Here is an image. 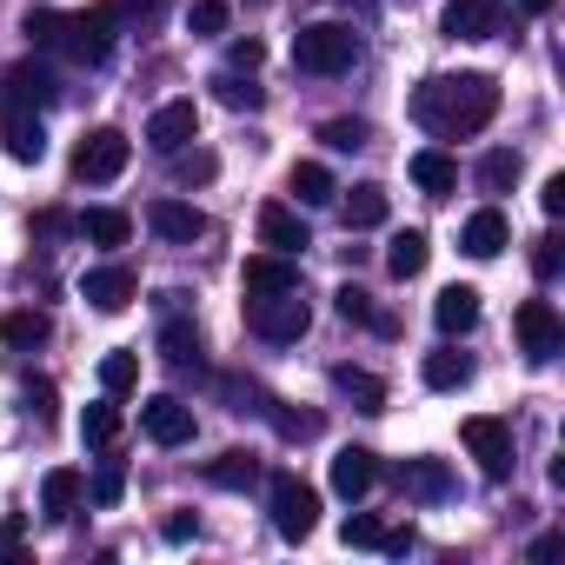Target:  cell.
Wrapping results in <instances>:
<instances>
[{"label": "cell", "mask_w": 565, "mask_h": 565, "mask_svg": "<svg viewBox=\"0 0 565 565\" xmlns=\"http://www.w3.org/2000/svg\"><path fill=\"white\" fill-rule=\"evenodd\" d=\"M373 486H380V459H373L366 446L333 452V492H340V499H366Z\"/></svg>", "instance_id": "obj_16"}, {"label": "cell", "mask_w": 565, "mask_h": 565, "mask_svg": "<svg viewBox=\"0 0 565 565\" xmlns=\"http://www.w3.org/2000/svg\"><path fill=\"white\" fill-rule=\"evenodd\" d=\"M380 552H393V558H406V552H413V525H399V532H386V539H380Z\"/></svg>", "instance_id": "obj_52"}, {"label": "cell", "mask_w": 565, "mask_h": 565, "mask_svg": "<svg viewBox=\"0 0 565 565\" xmlns=\"http://www.w3.org/2000/svg\"><path fill=\"white\" fill-rule=\"evenodd\" d=\"M0 147L21 167H41L47 160V127H41V107H0Z\"/></svg>", "instance_id": "obj_7"}, {"label": "cell", "mask_w": 565, "mask_h": 565, "mask_svg": "<svg viewBox=\"0 0 565 565\" xmlns=\"http://www.w3.org/2000/svg\"><path fill=\"white\" fill-rule=\"evenodd\" d=\"M140 433H147L153 446H186V439H193V406L173 399V393H153V399L140 406Z\"/></svg>", "instance_id": "obj_11"}, {"label": "cell", "mask_w": 565, "mask_h": 565, "mask_svg": "<svg viewBox=\"0 0 565 565\" xmlns=\"http://www.w3.org/2000/svg\"><path fill=\"white\" fill-rule=\"evenodd\" d=\"M558 266H565V239H558V233H539V239H532V273H539V279H558Z\"/></svg>", "instance_id": "obj_42"}, {"label": "cell", "mask_w": 565, "mask_h": 565, "mask_svg": "<svg viewBox=\"0 0 565 565\" xmlns=\"http://www.w3.org/2000/svg\"><path fill=\"white\" fill-rule=\"evenodd\" d=\"M239 287H246V300L294 294V287H300V266H294V253H253V259L239 266Z\"/></svg>", "instance_id": "obj_10"}, {"label": "cell", "mask_w": 565, "mask_h": 565, "mask_svg": "<svg viewBox=\"0 0 565 565\" xmlns=\"http://www.w3.org/2000/svg\"><path fill=\"white\" fill-rule=\"evenodd\" d=\"M294 193H300V206H327L340 186H333V173H327L320 160H300V167H294Z\"/></svg>", "instance_id": "obj_33"}, {"label": "cell", "mask_w": 565, "mask_h": 565, "mask_svg": "<svg viewBox=\"0 0 565 565\" xmlns=\"http://www.w3.org/2000/svg\"><path fill=\"white\" fill-rule=\"evenodd\" d=\"M413 186H419V193H433V200H446V193L459 186L452 153H446V147H419V153H413Z\"/></svg>", "instance_id": "obj_20"}, {"label": "cell", "mask_w": 565, "mask_h": 565, "mask_svg": "<svg viewBox=\"0 0 565 565\" xmlns=\"http://www.w3.org/2000/svg\"><path fill=\"white\" fill-rule=\"evenodd\" d=\"M413 114H419L439 140H466V134L492 127V114H499V81H492V74H439V81L419 87Z\"/></svg>", "instance_id": "obj_1"}, {"label": "cell", "mask_w": 565, "mask_h": 565, "mask_svg": "<svg viewBox=\"0 0 565 565\" xmlns=\"http://www.w3.org/2000/svg\"><path fill=\"white\" fill-rule=\"evenodd\" d=\"M0 340L21 347V353H34V347L54 340V320H47V313H8V320H0Z\"/></svg>", "instance_id": "obj_30"}, {"label": "cell", "mask_w": 565, "mask_h": 565, "mask_svg": "<svg viewBox=\"0 0 565 565\" xmlns=\"http://www.w3.org/2000/svg\"><path fill=\"white\" fill-rule=\"evenodd\" d=\"M21 34H28L34 47H61V41H67V14H61V8H28Z\"/></svg>", "instance_id": "obj_35"}, {"label": "cell", "mask_w": 565, "mask_h": 565, "mask_svg": "<svg viewBox=\"0 0 565 565\" xmlns=\"http://www.w3.org/2000/svg\"><path fill=\"white\" fill-rule=\"evenodd\" d=\"M259 61H266V47H259V41H233V74H253Z\"/></svg>", "instance_id": "obj_49"}, {"label": "cell", "mask_w": 565, "mask_h": 565, "mask_svg": "<svg viewBox=\"0 0 565 565\" xmlns=\"http://www.w3.org/2000/svg\"><path fill=\"white\" fill-rule=\"evenodd\" d=\"M61 87H54V74L41 67V61H14L8 67V81H0V107H47Z\"/></svg>", "instance_id": "obj_14"}, {"label": "cell", "mask_w": 565, "mask_h": 565, "mask_svg": "<svg viewBox=\"0 0 565 565\" xmlns=\"http://www.w3.org/2000/svg\"><path fill=\"white\" fill-rule=\"evenodd\" d=\"M206 486H220V492H253V486H259V459L233 446V452L206 459Z\"/></svg>", "instance_id": "obj_24"}, {"label": "cell", "mask_w": 565, "mask_h": 565, "mask_svg": "<svg viewBox=\"0 0 565 565\" xmlns=\"http://www.w3.org/2000/svg\"><path fill=\"white\" fill-rule=\"evenodd\" d=\"M160 360H167V366H200V333H193L186 320H167V327H160Z\"/></svg>", "instance_id": "obj_31"}, {"label": "cell", "mask_w": 565, "mask_h": 565, "mask_svg": "<svg viewBox=\"0 0 565 565\" xmlns=\"http://www.w3.org/2000/svg\"><path fill=\"white\" fill-rule=\"evenodd\" d=\"M167 160H173V180H180V186H206V180L220 173V160H213V153H200V147H193V153L180 147V153H167Z\"/></svg>", "instance_id": "obj_37"}, {"label": "cell", "mask_w": 565, "mask_h": 565, "mask_svg": "<svg viewBox=\"0 0 565 565\" xmlns=\"http://www.w3.org/2000/svg\"><path fill=\"white\" fill-rule=\"evenodd\" d=\"M519 347H525V360H532V366L558 360L565 327H558V307H552V300H525V307H519Z\"/></svg>", "instance_id": "obj_8"}, {"label": "cell", "mask_w": 565, "mask_h": 565, "mask_svg": "<svg viewBox=\"0 0 565 565\" xmlns=\"http://www.w3.org/2000/svg\"><path fill=\"white\" fill-rule=\"evenodd\" d=\"M426 253H433V239H426L419 226H406V233H393V246H386V273H393V279H419V273H426Z\"/></svg>", "instance_id": "obj_25"}, {"label": "cell", "mask_w": 565, "mask_h": 565, "mask_svg": "<svg viewBox=\"0 0 565 565\" xmlns=\"http://www.w3.org/2000/svg\"><path fill=\"white\" fill-rule=\"evenodd\" d=\"M558 552H565V532H539L532 539V565H552Z\"/></svg>", "instance_id": "obj_50"}, {"label": "cell", "mask_w": 565, "mask_h": 565, "mask_svg": "<svg viewBox=\"0 0 565 565\" xmlns=\"http://www.w3.org/2000/svg\"><path fill=\"white\" fill-rule=\"evenodd\" d=\"M340 213H347V233H366V226H386V213H393V200H386V186H353L347 200H340Z\"/></svg>", "instance_id": "obj_23"}, {"label": "cell", "mask_w": 565, "mask_h": 565, "mask_svg": "<svg viewBox=\"0 0 565 565\" xmlns=\"http://www.w3.org/2000/svg\"><path fill=\"white\" fill-rule=\"evenodd\" d=\"M120 492H127V466L107 459V466L94 472V499H100V505H120Z\"/></svg>", "instance_id": "obj_44"}, {"label": "cell", "mask_w": 565, "mask_h": 565, "mask_svg": "<svg viewBox=\"0 0 565 565\" xmlns=\"http://www.w3.org/2000/svg\"><path fill=\"white\" fill-rule=\"evenodd\" d=\"M519 8H525V14H552V8H558V0H519Z\"/></svg>", "instance_id": "obj_54"}, {"label": "cell", "mask_w": 565, "mask_h": 565, "mask_svg": "<svg viewBox=\"0 0 565 565\" xmlns=\"http://www.w3.org/2000/svg\"><path fill=\"white\" fill-rule=\"evenodd\" d=\"M186 140H200V107H193V100H167V107H153V120H147V147L180 153Z\"/></svg>", "instance_id": "obj_12"}, {"label": "cell", "mask_w": 565, "mask_h": 565, "mask_svg": "<svg viewBox=\"0 0 565 565\" xmlns=\"http://www.w3.org/2000/svg\"><path fill=\"white\" fill-rule=\"evenodd\" d=\"M81 294H87L94 313H127V300H134V273H127V266H94Z\"/></svg>", "instance_id": "obj_17"}, {"label": "cell", "mask_w": 565, "mask_h": 565, "mask_svg": "<svg viewBox=\"0 0 565 565\" xmlns=\"http://www.w3.org/2000/svg\"><path fill=\"white\" fill-rule=\"evenodd\" d=\"M259 239H266L273 253H307V246H313L307 220H300L287 200H266V206H259Z\"/></svg>", "instance_id": "obj_15"}, {"label": "cell", "mask_w": 565, "mask_h": 565, "mask_svg": "<svg viewBox=\"0 0 565 565\" xmlns=\"http://www.w3.org/2000/svg\"><path fill=\"white\" fill-rule=\"evenodd\" d=\"M160 532H167L173 545H186V539H200V519H193V512H167V519H160Z\"/></svg>", "instance_id": "obj_47"}, {"label": "cell", "mask_w": 565, "mask_h": 565, "mask_svg": "<svg viewBox=\"0 0 565 565\" xmlns=\"http://www.w3.org/2000/svg\"><path fill=\"white\" fill-rule=\"evenodd\" d=\"M539 206H545L552 220L565 213V173H552V180H545V193H539Z\"/></svg>", "instance_id": "obj_51"}, {"label": "cell", "mask_w": 565, "mask_h": 565, "mask_svg": "<svg viewBox=\"0 0 565 565\" xmlns=\"http://www.w3.org/2000/svg\"><path fill=\"white\" fill-rule=\"evenodd\" d=\"M81 233H87L94 246H127V239H134V220H127L120 206H87V213H81Z\"/></svg>", "instance_id": "obj_28"}, {"label": "cell", "mask_w": 565, "mask_h": 565, "mask_svg": "<svg viewBox=\"0 0 565 565\" xmlns=\"http://www.w3.org/2000/svg\"><path fill=\"white\" fill-rule=\"evenodd\" d=\"M81 499H87V479H81L74 466H54V472L41 479V512H47V519H74Z\"/></svg>", "instance_id": "obj_22"}, {"label": "cell", "mask_w": 565, "mask_h": 565, "mask_svg": "<svg viewBox=\"0 0 565 565\" xmlns=\"http://www.w3.org/2000/svg\"><path fill=\"white\" fill-rule=\"evenodd\" d=\"M213 94H220L233 114H253V107H266V94H259L246 74H220V81H213Z\"/></svg>", "instance_id": "obj_36"}, {"label": "cell", "mask_w": 565, "mask_h": 565, "mask_svg": "<svg viewBox=\"0 0 565 565\" xmlns=\"http://www.w3.org/2000/svg\"><path fill=\"white\" fill-rule=\"evenodd\" d=\"M512 180H519V153H505V147H492V153L479 160V186H486V193H505Z\"/></svg>", "instance_id": "obj_38"}, {"label": "cell", "mask_w": 565, "mask_h": 565, "mask_svg": "<svg viewBox=\"0 0 565 565\" xmlns=\"http://www.w3.org/2000/svg\"><path fill=\"white\" fill-rule=\"evenodd\" d=\"M147 226H153L167 246H193V239L206 233V213H200L193 200H173V193H167V200H153V206H147Z\"/></svg>", "instance_id": "obj_13"}, {"label": "cell", "mask_w": 565, "mask_h": 565, "mask_svg": "<svg viewBox=\"0 0 565 565\" xmlns=\"http://www.w3.org/2000/svg\"><path fill=\"white\" fill-rule=\"evenodd\" d=\"M320 140H327L333 153H360V147L373 140V127H366V120H327V127H320Z\"/></svg>", "instance_id": "obj_39"}, {"label": "cell", "mask_w": 565, "mask_h": 565, "mask_svg": "<svg viewBox=\"0 0 565 565\" xmlns=\"http://www.w3.org/2000/svg\"><path fill=\"white\" fill-rule=\"evenodd\" d=\"M333 386L360 406V413H386V380L366 373V366H333Z\"/></svg>", "instance_id": "obj_26"}, {"label": "cell", "mask_w": 565, "mask_h": 565, "mask_svg": "<svg viewBox=\"0 0 565 565\" xmlns=\"http://www.w3.org/2000/svg\"><path fill=\"white\" fill-rule=\"evenodd\" d=\"M266 505H273L279 539H294V545L320 525V492H313L300 472H273V479H266Z\"/></svg>", "instance_id": "obj_3"}, {"label": "cell", "mask_w": 565, "mask_h": 565, "mask_svg": "<svg viewBox=\"0 0 565 565\" xmlns=\"http://www.w3.org/2000/svg\"><path fill=\"white\" fill-rule=\"evenodd\" d=\"M466 380H472V353H452V347L446 353H426V386L433 393H459Z\"/></svg>", "instance_id": "obj_29"}, {"label": "cell", "mask_w": 565, "mask_h": 565, "mask_svg": "<svg viewBox=\"0 0 565 565\" xmlns=\"http://www.w3.org/2000/svg\"><path fill=\"white\" fill-rule=\"evenodd\" d=\"M505 239H512V226H505V213H499V206H479V213L466 220V233H459V246H466L472 259H499V253H505Z\"/></svg>", "instance_id": "obj_19"}, {"label": "cell", "mask_w": 565, "mask_h": 565, "mask_svg": "<svg viewBox=\"0 0 565 565\" xmlns=\"http://www.w3.org/2000/svg\"><path fill=\"white\" fill-rule=\"evenodd\" d=\"M340 539H347V545H380V539H386V525H380L373 512H353V519L340 525Z\"/></svg>", "instance_id": "obj_45"}, {"label": "cell", "mask_w": 565, "mask_h": 565, "mask_svg": "<svg viewBox=\"0 0 565 565\" xmlns=\"http://www.w3.org/2000/svg\"><path fill=\"white\" fill-rule=\"evenodd\" d=\"M259 413L273 419V433H279V439H313V433H320V413H294L287 399H266Z\"/></svg>", "instance_id": "obj_32"}, {"label": "cell", "mask_w": 565, "mask_h": 565, "mask_svg": "<svg viewBox=\"0 0 565 565\" xmlns=\"http://www.w3.org/2000/svg\"><path fill=\"white\" fill-rule=\"evenodd\" d=\"M81 439H87V446H114V439H120V406H114V393L87 406V419H81Z\"/></svg>", "instance_id": "obj_34"}, {"label": "cell", "mask_w": 565, "mask_h": 565, "mask_svg": "<svg viewBox=\"0 0 565 565\" xmlns=\"http://www.w3.org/2000/svg\"><path fill=\"white\" fill-rule=\"evenodd\" d=\"M160 8H167V0H107V14H114V21H153Z\"/></svg>", "instance_id": "obj_46"}, {"label": "cell", "mask_w": 565, "mask_h": 565, "mask_svg": "<svg viewBox=\"0 0 565 565\" xmlns=\"http://www.w3.org/2000/svg\"><path fill=\"white\" fill-rule=\"evenodd\" d=\"M246 320H253V333H259V340H273V347H294V340L313 327V313H307L300 287H294V294H273V300H246Z\"/></svg>", "instance_id": "obj_4"}, {"label": "cell", "mask_w": 565, "mask_h": 565, "mask_svg": "<svg viewBox=\"0 0 565 565\" xmlns=\"http://www.w3.org/2000/svg\"><path fill=\"white\" fill-rule=\"evenodd\" d=\"M459 439H466V452L479 459V472H486V479H512V426H505V419L472 413V419L459 426Z\"/></svg>", "instance_id": "obj_6"}, {"label": "cell", "mask_w": 565, "mask_h": 565, "mask_svg": "<svg viewBox=\"0 0 565 565\" xmlns=\"http://www.w3.org/2000/svg\"><path fill=\"white\" fill-rule=\"evenodd\" d=\"M433 320H439V333H446V340L472 333V327H479V294H472V287H446V294L433 300Z\"/></svg>", "instance_id": "obj_21"}, {"label": "cell", "mask_w": 565, "mask_h": 565, "mask_svg": "<svg viewBox=\"0 0 565 565\" xmlns=\"http://www.w3.org/2000/svg\"><path fill=\"white\" fill-rule=\"evenodd\" d=\"M333 307H340V320H353V327H380V307H373V294H366V287H340V294H333Z\"/></svg>", "instance_id": "obj_40"}, {"label": "cell", "mask_w": 565, "mask_h": 565, "mask_svg": "<svg viewBox=\"0 0 565 565\" xmlns=\"http://www.w3.org/2000/svg\"><path fill=\"white\" fill-rule=\"evenodd\" d=\"M399 486H406L413 499H446V492H452V472H446V459H406V466H399Z\"/></svg>", "instance_id": "obj_27"}, {"label": "cell", "mask_w": 565, "mask_h": 565, "mask_svg": "<svg viewBox=\"0 0 565 565\" xmlns=\"http://www.w3.org/2000/svg\"><path fill=\"white\" fill-rule=\"evenodd\" d=\"M127 153H134V140H127L120 127H94V134L74 147V180H87V186H100V180H120Z\"/></svg>", "instance_id": "obj_5"}, {"label": "cell", "mask_w": 565, "mask_h": 565, "mask_svg": "<svg viewBox=\"0 0 565 565\" xmlns=\"http://www.w3.org/2000/svg\"><path fill=\"white\" fill-rule=\"evenodd\" d=\"M81 67H100L114 54V14L107 8H87V14H67V41H61Z\"/></svg>", "instance_id": "obj_9"}, {"label": "cell", "mask_w": 565, "mask_h": 565, "mask_svg": "<svg viewBox=\"0 0 565 565\" xmlns=\"http://www.w3.org/2000/svg\"><path fill=\"white\" fill-rule=\"evenodd\" d=\"M226 21H233V8H226V0H193V14H186V28H193L200 41L226 34Z\"/></svg>", "instance_id": "obj_41"}, {"label": "cell", "mask_w": 565, "mask_h": 565, "mask_svg": "<svg viewBox=\"0 0 565 565\" xmlns=\"http://www.w3.org/2000/svg\"><path fill=\"white\" fill-rule=\"evenodd\" d=\"M28 413H34L41 426L54 419V386H47V380H34V386H28Z\"/></svg>", "instance_id": "obj_48"}, {"label": "cell", "mask_w": 565, "mask_h": 565, "mask_svg": "<svg viewBox=\"0 0 565 565\" xmlns=\"http://www.w3.org/2000/svg\"><path fill=\"white\" fill-rule=\"evenodd\" d=\"M492 21H499L492 0H446V14H439L446 41H486V34H492Z\"/></svg>", "instance_id": "obj_18"}, {"label": "cell", "mask_w": 565, "mask_h": 565, "mask_svg": "<svg viewBox=\"0 0 565 565\" xmlns=\"http://www.w3.org/2000/svg\"><path fill=\"white\" fill-rule=\"evenodd\" d=\"M21 539H28V519H21V512H14V519H0V545H8V552H14Z\"/></svg>", "instance_id": "obj_53"}, {"label": "cell", "mask_w": 565, "mask_h": 565, "mask_svg": "<svg viewBox=\"0 0 565 565\" xmlns=\"http://www.w3.org/2000/svg\"><path fill=\"white\" fill-rule=\"evenodd\" d=\"M134 380H140V360H134V353H107V360H100V386H107V393H127Z\"/></svg>", "instance_id": "obj_43"}, {"label": "cell", "mask_w": 565, "mask_h": 565, "mask_svg": "<svg viewBox=\"0 0 565 565\" xmlns=\"http://www.w3.org/2000/svg\"><path fill=\"white\" fill-rule=\"evenodd\" d=\"M353 61H360V34L347 21H320V28H300L294 34V67L300 74L333 81V74H353Z\"/></svg>", "instance_id": "obj_2"}]
</instances>
